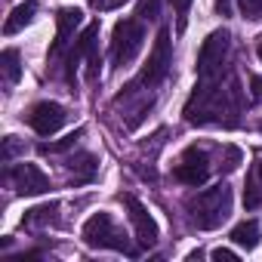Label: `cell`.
Returning <instances> with one entry per match:
<instances>
[{"label": "cell", "instance_id": "obj_14", "mask_svg": "<svg viewBox=\"0 0 262 262\" xmlns=\"http://www.w3.org/2000/svg\"><path fill=\"white\" fill-rule=\"evenodd\" d=\"M65 167H68V173L74 176V182H90V179L96 176V167H99V164H96V158H93V155H86V151H83V155H74Z\"/></svg>", "mask_w": 262, "mask_h": 262}, {"label": "cell", "instance_id": "obj_22", "mask_svg": "<svg viewBox=\"0 0 262 262\" xmlns=\"http://www.w3.org/2000/svg\"><path fill=\"white\" fill-rule=\"evenodd\" d=\"M250 86H253V99H259V102H262V77H253V80H250Z\"/></svg>", "mask_w": 262, "mask_h": 262}, {"label": "cell", "instance_id": "obj_12", "mask_svg": "<svg viewBox=\"0 0 262 262\" xmlns=\"http://www.w3.org/2000/svg\"><path fill=\"white\" fill-rule=\"evenodd\" d=\"M83 22V13L80 10H59V19H56V47H53V53H59L65 43H68V37L74 34V28Z\"/></svg>", "mask_w": 262, "mask_h": 262}, {"label": "cell", "instance_id": "obj_8", "mask_svg": "<svg viewBox=\"0 0 262 262\" xmlns=\"http://www.w3.org/2000/svg\"><path fill=\"white\" fill-rule=\"evenodd\" d=\"M65 120H68V114H65V108L56 105V102H37V105L28 111V123H31L34 133H40V136H53L56 129H62Z\"/></svg>", "mask_w": 262, "mask_h": 262}, {"label": "cell", "instance_id": "obj_1", "mask_svg": "<svg viewBox=\"0 0 262 262\" xmlns=\"http://www.w3.org/2000/svg\"><path fill=\"white\" fill-rule=\"evenodd\" d=\"M182 114L194 126H234L241 114V90L234 74L222 77L219 71L213 77H201Z\"/></svg>", "mask_w": 262, "mask_h": 262}, {"label": "cell", "instance_id": "obj_10", "mask_svg": "<svg viewBox=\"0 0 262 262\" xmlns=\"http://www.w3.org/2000/svg\"><path fill=\"white\" fill-rule=\"evenodd\" d=\"M7 176H10V182H13V188H16L19 194H43V191L50 188L47 173H43L40 167H34V164H19V167H13Z\"/></svg>", "mask_w": 262, "mask_h": 262}, {"label": "cell", "instance_id": "obj_21", "mask_svg": "<svg viewBox=\"0 0 262 262\" xmlns=\"http://www.w3.org/2000/svg\"><path fill=\"white\" fill-rule=\"evenodd\" d=\"M213 259H216V262H234L237 256H234L231 250H225V247H216V250H213Z\"/></svg>", "mask_w": 262, "mask_h": 262}, {"label": "cell", "instance_id": "obj_7", "mask_svg": "<svg viewBox=\"0 0 262 262\" xmlns=\"http://www.w3.org/2000/svg\"><path fill=\"white\" fill-rule=\"evenodd\" d=\"M123 207L129 210V222H133V228H136L139 247H155L158 244V222L151 219V213L145 210V204L136 201L133 194H123Z\"/></svg>", "mask_w": 262, "mask_h": 262}, {"label": "cell", "instance_id": "obj_19", "mask_svg": "<svg viewBox=\"0 0 262 262\" xmlns=\"http://www.w3.org/2000/svg\"><path fill=\"white\" fill-rule=\"evenodd\" d=\"M173 7H176V16H179V31H185V22H188V7H191V0H173Z\"/></svg>", "mask_w": 262, "mask_h": 262}, {"label": "cell", "instance_id": "obj_17", "mask_svg": "<svg viewBox=\"0 0 262 262\" xmlns=\"http://www.w3.org/2000/svg\"><path fill=\"white\" fill-rule=\"evenodd\" d=\"M237 7L250 19H262V0H237Z\"/></svg>", "mask_w": 262, "mask_h": 262}, {"label": "cell", "instance_id": "obj_24", "mask_svg": "<svg viewBox=\"0 0 262 262\" xmlns=\"http://www.w3.org/2000/svg\"><path fill=\"white\" fill-rule=\"evenodd\" d=\"M259 129H262V120H259Z\"/></svg>", "mask_w": 262, "mask_h": 262}, {"label": "cell", "instance_id": "obj_15", "mask_svg": "<svg viewBox=\"0 0 262 262\" xmlns=\"http://www.w3.org/2000/svg\"><path fill=\"white\" fill-rule=\"evenodd\" d=\"M231 241H234L237 247H244V250H253V247L259 244V225H256L253 219L234 225V228H231Z\"/></svg>", "mask_w": 262, "mask_h": 262}, {"label": "cell", "instance_id": "obj_18", "mask_svg": "<svg viewBox=\"0 0 262 262\" xmlns=\"http://www.w3.org/2000/svg\"><path fill=\"white\" fill-rule=\"evenodd\" d=\"M77 136H80V133H71V136H68V139H62L59 145H40V151H43V155H47V151H50V155H56V151H65V148H74Z\"/></svg>", "mask_w": 262, "mask_h": 262}, {"label": "cell", "instance_id": "obj_9", "mask_svg": "<svg viewBox=\"0 0 262 262\" xmlns=\"http://www.w3.org/2000/svg\"><path fill=\"white\" fill-rule=\"evenodd\" d=\"M210 176V158L201 148H188L176 164V179L185 185H204Z\"/></svg>", "mask_w": 262, "mask_h": 262}, {"label": "cell", "instance_id": "obj_11", "mask_svg": "<svg viewBox=\"0 0 262 262\" xmlns=\"http://www.w3.org/2000/svg\"><path fill=\"white\" fill-rule=\"evenodd\" d=\"M244 207L247 210H256L262 207V151L256 155V164L247 176V188H244Z\"/></svg>", "mask_w": 262, "mask_h": 262}, {"label": "cell", "instance_id": "obj_3", "mask_svg": "<svg viewBox=\"0 0 262 262\" xmlns=\"http://www.w3.org/2000/svg\"><path fill=\"white\" fill-rule=\"evenodd\" d=\"M83 241L90 247H99V250H117L126 256H136V247L129 244V237L114 225V219L108 213H93L83 222Z\"/></svg>", "mask_w": 262, "mask_h": 262}, {"label": "cell", "instance_id": "obj_25", "mask_svg": "<svg viewBox=\"0 0 262 262\" xmlns=\"http://www.w3.org/2000/svg\"><path fill=\"white\" fill-rule=\"evenodd\" d=\"M93 4H99V0H93Z\"/></svg>", "mask_w": 262, "mask_h": 262}, {"label": "cell", "instance_id": "obj_16", "mask_svg": "<svg viewBox=\"0 0 262 262\" xmlns=\"http://www.w3.org/2000/svg\"><path fill=\"white\" fill-rule=\"evenodd\" d=\"M0 68H4V80L7 86H13L22 74V65H19V53L16 50H4V56H0Z\"/></svg>", "mask_w": 262, "mask_h": 262}, {"label": "cell", "instance_id": "obj_5", "mask_svg": "<svg viewBox=\"0 0 262 262\" xmlns=\"http://www.w3.org/2000/svg\"><path fill=\"white\" fill-rule=\"evenodd\" d=\"M142 40H145V31H142V25H139L136 19H123V22H117V25H114V34H111V50H108L111 65H114V68L129 65V62L139 56Z\"/></svg>", "mask_w": 262, "mask_h": 262}, {"label": "cell", "instance_id": "obj_20", "mask_svg": "<svg viewBox=\"0 0 262 262\" xmlns=\"http://www.w3.org/2000/svg\"><path fill=\"white\" fill-rule=\"evenodd\" d=\"M158 7H161V0H145L142 4V19H158Z\"/></svg>", "mask_w": 262, "mask_h": 262}, {"label": "cell", "instance_id": "obj_4", "mask_svg": "<svg viewBox=\"0 0 262 262\" xmlns=\"http://www.w3.org/2000/svg\"><path fill=\"white\" fill-rule=\"evenodd\" d=\"M170 65H173V50H170V31H161L158 34V40H155V50H151V56H148V62H145V68L139 71V77L126 86V93H139L142 86L145 90H151V86H158L164 77H167V71H170Z\"/></svg>", "mask_w": 262, "mask_h": 262}, {"label": "cell", "instance_id": "obj_6", "mask_svg": "<svg viewBox=\"0 0 262 262\" xmlns=\"http://www.w3.org/2000/svg\"><path fill=\"white\" fill-rule=\"evenodd\" d=\"M228 50H231V34L225 28L207 34V40L201 43V53H198V77H213L225 68L228 62Z\"/></svg>", "mask_w": 262, "mask_h": 262}, {"label": "cell", "instance_id": "obj_23", "mask_svg": "<svg viewBox=\"0 0 262 262\" xmlns=\"http://www.w3.org/2000/svg\"><path fill=\"white\" fill-rule=\"evenodd\" d=\"M256 56H259V62H262V37H259V43H256Z\"/></svg>", "mask_w": 262, "mask_h": 262}, {"label": "cell", "instance_id": "obj_2", "mask_svg": "<svg viewBox=\"0 0 262 262\" xmlns=\"http://www.w3.org/2000/svg\"><path fill=\"white\" fill-rule=\"evenodd\" d=\"M231 204H234L231 188H228L225 182H219V185H213V188H207V191L188 198L185 210H188V219H191L194 228L213 231V228H219V225L231 216Z\"/></svg>", "mask_w": 262, "mask_h": 262}, {"label": "cell", "instance_id": "obj_13", "mask_svg": "<svg viewBox=\"0 0 262 262\" xmlns=\"http://www.w3.org/2000/svg\"><path fill=\"white\" fill-rule=\"evenodd\" d=\"M34 13H37V4H34V0L19 4V7L10 13V19H7V25H4V34H16V31H22L25 25H31V22H34Z\"/></svg>", "mask_w": 262, "mask_h": 262}]
</instances>
